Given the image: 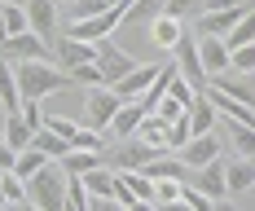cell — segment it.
Segmentation results:
<instances>
[{
  "label": "cell",
  "mask_w": 255,
  "mask_h": 211,
  "mask_svg": "<svg viewBox=\"0 0 255 211\" xmlns=\"http://www.w3.org/2000/svg\"><path fill=\"white\" fill-rule=\"evenodd\" d=\"M31 136H35V132L26 128V119L18 114V110H13V114H4V145H9V150H26V145H31Z\"/></svg>",
  "instance_id": "484cf974"
},
{
  "label": "cell",
  "mask_w": 255,
  "mask_h": 211,
  "mask_svg": "<svg viewBox=\"0 0 255 211\" xmlns=\"http://www.w3.org/2000/svg\"><path fill=\"white\" fill-rule=\"evenodd\" d=\"M66 172L62 163H44L31 181H26V203H35L40 211H62L66 207Z\"/></svg>",
  "instance_id": "7a4b0ae2"
},
{
  "label": "cell",
  "mask_w": 255,
  "mask_h": 211,
  "mask_svg": "<svg viewBox=\"0 0 255 211\" xmlns=\"http://www.w3.org/2000/svg\"><path fill=\"white\" fill-rule=\"evenodd\" d=\"M158 154H163L158 145H145L141 136H128V141H115V145L106 150V163H110L115 172H141V167L154 163Z\"/></svg>",
  "instance_id": "3957f363"
},
{
  "label": "cell",
  "mask_w": 255,
  "mask_h": 211,
  "mask_svg": "<svg viewBox=\"0 0 255 211\" xmlns=\"http://www.w3.org/2000/svg\"><path fill=\"white\" fill-rule=\"evenodd\" d=\"M0 57L4 62H53V44H44L35 31H22V35H9L4 44H0Z\"/></svg>",
  "instance_id": "8992f818"
},
{
  "label": "cell",
  "mask_w": 255,
  "mask_h": 211,
  "mask_svg": "<svg viewBox=\"0 0 255 211\" xmlns=\"http://www.w3.org/2000/svg\"><path fill=\"white\" fill-rule=\"evenodd\" d=\"M0 4H26V0H0Z\"/></svg>",
  "instance_id": "db71d44e"
},
{
  "label": "cell",
  "mask_w": 255,
  "mask_h": 211,
  "mask_svg": "<svg viewBox=\"0 0 255 211\" xmlns=\"http://www.w3.org/2000/svg\"><path fill=\"white\" fill-rule=\"evenodd\" d=\"M180 189H185V181H154V207L158 203H176Z\"/></svg>",
  "instance_id": "60d3db41"
},
{
  "label": "cell",
  "mask_w": 255,
  "mask_h": 211,
  "mask_svg": "<svg viewBox=\"0 0 255 211\" xmlns=\"http://www.w3.org/2000/svg\"><path fill=\"white\" fill-rule=\"evenodd\" d=\"M66 9H71V22L75 18H97V13H106V0H71Z\"/></svg>",
  "instance_id": "ab89813d"
},
{
  "label": "cell",
  "mask_w": 255,
  "mask_h": 211,
  "mask_svg": "<svg viewBox=\"0 0 255 211\" xmlns=\"http://www.w3.org/2000/svg\"><path fill=\"white\" fill-rule=\"evenodd\" d=\"M198 57H203L207 79L220 75V71H229V44H225V40H216V35H198Z\"/></svg>",
  "instance_id": "d6986e66"
},
{
  "label": "cell",
  "mask_w": 255,
  "mask_h": 211,
  "mask_svg": "<svg viewBox=\"0 0 255 211\" xmlns=\"http://www.w3.org/2000/svg\"><path fill=\"white\" fill-rule=\"evenodd\" d=\"M88 211H124L115 198H88Z\"/></svg>",
  "instance_id": "f6af8a7d"
},
{
  "label": "cell",
  "mask_w": 255,
  "mask_h": 211,
  "mask_svg": "<svg viewBox=\"0 0 255 211\" xmlns=\"http://www.w3.org/2000/svg\"><path fill=\"white\" fill-rule=\"evenodd\" d=\"M141 62L132 57V53H124L119 44H115V35H106V40H97V71H102V84L110 88L115 79H124L128 71H136Z\"/></svg>",
  "instance_id": "5b68a950"
},
{
  "label": "cell",
  "mask_w": 255,
  "mask_h": 211,
  "mask_svg": "<svg viewBox=\"0 0 255 211\" xmlns=\"http://www.w3.org/2000/svg\"><path fill=\"white\" fill-rule=\"evenodd\" d=\"M0 189H4V198H9V207H13V203H26V181H22V176L0 172Z\"/></svg>",
  "instance_id": "e575fe53"
},
{
  "label": "cell",
  "mask_w": 255,
  "mask_h": 211,
  "mask_svg": "<svg viewBox=\"0 0 255 211\" xmlns=\"http://www.w3.org/2000/svg\"><path fill=\"white\" fill-rule=\"evenodd\" d=\"M172 154L194 172V167H207L211 158L225 154V141H220L216 132H194V136H189V145H180V150H172Z\"/></svg>",
  "instance_id": "ba28073f"
},
{
  "label": "cell",
  "mask_w": 255,
  "mask_h": 211,
  "mask_svg": "<svg viewBox=\"0 0 255 211\" xmlns=\"http://www.w3.org/2000/svg\"><path fill=\"white\" fill-rule=\"evenodd\" d=\"M158 211H194V207H189V203H180V198H176V203H158Z\"/></svg>",
  "instance_id": "c3c4849f"
},
{
  "label": "cell",
  "mask_w": 255,
  "mask_h": 211,
  "mask_svg": "<svg viewBox=\"0 0 255 211\" xmlns=\"http://www.w3.org/2000/svg\"><path fill=\"white\" fill-rule=\"evenodd\" d=\"M154 114H163V119L172 123V119H180V114H185V106H180V102H172V97H163V102L154 106Z\"/></svg>",
  "instance_id": "ee69618b"
},
{
  "label": "cell",
  "mask_w": 255,
  "mask_h": 211,
  "mask_svg": "<svg viewBox=\"0 0 255 211\" xmlns=\"http://www.w3.org/2000/svg\"><path fill=\"white\" fill-rule=\"evenodd\" d=\"M211 211H238V207H233L229 198H216V203H211Z\"/></svg>",
  "instance_id": "681fc988"
},
{
  "label": "cell",
  "mask_w": 255,
  "mask_h": 211,
  "mask_svg": "<svg viewBox=\"0 0 255 211\" xmlns=\"http://www.w3.org/2000/svg\"><path fill=\"white\" fill-rule=\"evenodd\" d=\"M180 35H185V22H180V18H172V13H158V18H150V44H154V49L172 53Z\"/></svg>",
  "instance_id": "ac0fdd59"
},
{
  "label": "cell",
  "mask_w": 255,
  "mask_h": 211,
  "mask_svg": "<svg viewBox=\"0 0 255 211\" xmlns=\"http://www.w3.org/2000/svg\"><path fill=\"white\" fill-rule=\"evenodd\" d=\"M26 22L44 44H53L57 40V0H26Z\"/></svg>",
  "instance_id": "4fadbf2b"
},
{
  "label": "cell",
  "mask_w": 255,
  "mask_h": 211,
  "mask_svg": "<svg viewBox=\"0 0 255 211\" xmlns=\"http://www.w3.org/2000/svg\"><path fill=\"white\" fill-rule=\"evenodd\" d=\"M115 26H124V9H106L97 18H75V22L66 26V35L71 40H84V44H97L106 35H115Z\"/></svg>",
  "instance_id": "52a82bcc"
},
{
  "label": "cell",
  "mask_w": 255,
  "mask_h": 211,
  "mask_svg": "<svg viewBox=\"0 0 255 211\" xmlns=\"http://www.w3.org/2000/svg\"><path fill=\"white\" fill-rule=\"evenodd\" d=\"M44 163H53V158H44L35 145H26V150H18V158H13V176H22V181H31Z\"/></svg>",
  "instance_id": "f1b7e54d"
},
{
  "label": "cell",
  "mask_w": 255,
  "mask_h": 211,
  "mask_svg": "<svg viewBox=\"0 0 255 211\" xmlns=\"http://www.w3.org/2000/svg\"><path fill=\"white\" fill-rule=\"evenodd\" d=\"M189 136H194L189 119H185V114H180V119H172V123H167V150H180V145H189Z\"/></svg>",
  "instance_id": "8d00e7d4"
},
{
  "label": "cell",
  "mask_w": 255,
  "mask_h": 211,
  "mask_svg": "<svg viewBox=\"0 0 255 211\" xmlns=\"http://www.w3.org/2000/svg\"><path fill=\"white\" fill-rule=\"evenodd\" d=\"M57 4H71V0H57Z\"/></svg>",
  "instance_id": "11a10c76"
},
{
  "label": "cell",
  "mask_w": 255,
  "mask_h": 211,
  "mask_svg": "<svg viewBox=\"0 0 255 211\" xmlns=\"http://www.w3.org/2000/svg\"><path fill=\"white\" fill-rule=\"evenodd\" d=\"M0 110H4V106H0Z\"/></svg>",
  "instance_id": "9f6ffc18"
},
{
  "label": "cell",
  "mask_w": 255,
  "mask_h": 211,
  "mask_svg": "<svg viewBox=\"0 0 255 211\" xmlns=\"http://www.w3.org/2000/svg\"><path fill=\"white\" fill-rule=\"evenodd\" d=\"M0 141H4V110H0Z\"/></svg>",
  "instance_id": "f5cc1de1"
},
{
  "label": "cell",
  "mask_w": 255,
  "mask_h": 211,
  "mask_svg": "<svg viewBox=\"0 0 255 211\" xmlns=\"http://www.w3.org/2000/svg\"><path fill=\"white\" fill-rule=\"evenodd\" d=\"M13 158H18V150H9V145L0 141V172H13Z\"/></svg>",
  "instance_id": "bcb514c9"
},
{
  "label": "cell",
  "mask_w": 255,
  "mask_h": 211,
  "mask_svg": "<svg viewBox=\"0 0 255 211\" xmlns=\"http://www.w3.org/2000/svg\"><path fill=\"white\" fill-rule=\"evenodd\" d=\"M154 79H158V66H154V62H141L136 71H128L124 79H115L110 88H115L119 102H136V97H145V88H150Z\"/></svg>",
  "instance_id": "8fae6325"
},
{
  "label": "cell",
  "mask_w": 255,
  "mask_h": 211,
  "mask_svg": "<svg viewBox=\"0 0 255 211\" xmlns=\"http://www.w3.org/2000/svg\"><path fill=\"white\" fill-rule=\"evenodd\" d=\"M136 136H141L145 145H158V150H167V119L150 110V114L141 119V128H136Z\"/></svg>",
  "instance_id": "4316f807"
},
{
  "label": "cell",
  "mask_w": 255,
  "mask_h": 211,
  "mask_svg": "<svg viewBox=\"0 0 255 211\" xmlns=\"http://www.w3.org/2000/svg\"><path fill=\"white\" fill-rule=\"evenodd\" d=\"M18 114L26 119V128H31V132L44 128V106H40V102H22V106H18Z\"/></svg>",
  "instance_id": "7bdbcfd3"
},
{
  "label": "cell",
  "mask_w": 255,
  "mask_h": 211,
  "mask_svg": "<svg viewBox=\"0 0 255 211\" xmlns=\"http://www.w3.org/2000/svg\"><path fill=\"white\" fill-rule=\"evenodd\" d=\"M71 145H75V150H110V145H106V132H93V128H84V123H79V132L71 136Z\"/></svg>",
  "instance_id": "d590c367"
},
{
  "label": "cell",
  "mask_w": 255,
  "mask_h": 211,
  "mask_svg": "<svg viewBox=\"0 0 255 211\" xmlns=\"http://www.w3.org/2000/svg\"><path fill=\"white\" fill-rule=\"evenodd\" d=\"M124 211H158V207H154V203H145V198H132Z\"/></svg>",
  "instance_id": "7dc6e473"
},
{
  "label": "cell",
  "mask_w": 255,
  "mask_h": 211,
  "mask_svg": "<svg viewBox=\"0 0 255 211\" xmlns=\"http://www.w3.org/2000/svg\"><path fill=\"white\" fill-rule=\"evenodd\" d=\"M13 75H18V93H22V102H40V97H49V93L71 88V75H66L57 62H18Z\"/></svg>",
  "instance_id": "6da1fadb"
},
{
  "label": "cell",
  "mask_w": 255,
  "mask_h": 211,
  "mask_svg": "<svg viewBox=\"0 0 255 211\" xmlns=\"http://www.w3.org/2000/svg\"><path fill=\"white\" fill-rule=\"evenodd\" d=\"M44 128H49V132H57V136H66V141H71V136L79 132V123H75V119H66V114H44Z\"/></svg>",
  "instance_id": "b9f144b4"
},
{
  "label": "cell",
  "mask_w": 255,
  "mask_h": 211,
  "mask_svg": "<svg viewBox=\"0 0 255 211\" xmlns=\"http://www.w3.org/2000/svg\"><path fill=\"white\" fill-rule=\"evenodd\" d=\"M66 75H71V84H79V88H97V84H102V71H97V62H79V66H71Z\"/></svg>",
  "instance_id": "836d02e7"
},
{
  "label": "cell",
  "mask_w": 255,
  "mask_h": 211,
  "mask_svg": "<svg viewBox=\"0 0 255 211\" xmlns=\"http://www.w3.org/2000/svg\"><path fill=\"white\" fill-rule=\"evenodd\" d=\"M13 211H40L35 203H13Z\"/></svg>",
  "instance_id": "f907efd6"
},
{
  "label": "cell",
  "mask_w": 255,
  "mask_h": 211,
  "mask_svg": "<svg viewBox=\"0 0 255 211\" xmlns=\"http://www.w3.org/2000/svg\"><path fill=\"white\" fill-rule=\"evenodd\" d=\"M163 4H167V0H132L124 9V22H150V18L163 13Z\"/></svg>",
  "instance_id": "4dcf8cb0"
},
{
  "label": "cell",
  "mask_w": 255,
  "mask_h": 211,
  "mask_svg": "<svg viewBox=\"0 0 255 211\" xmlns=\"http://www.w3.org/2000/svg\"><path fill=\"white\" fill-rule=\"evenodd\" d=\"M141 172H145L150 181H185V176H189V167H185V163H180L172 150H163V154L154 158V163H145Z\"/></svg>",
  "instance_id": "ffe728a7"
},
{
  "label": "cell",
  "mask_w": 255,
  "mask_h": 211,
  "mask_svg": "<svg viewBox=\"0 0 255 211\" xmlns=\"http://www.w3.org/2000/svg\"><path fill=\"white\" fill-rule=\"evenodd\" d=\"M172 62H176V71H180V75H185V79H189L194 88H203V84H207L203 57H198V31H194V35L185 31V35H180V40H176V49H172Z\"/></svg>",
  "instance_id": "9c48e42d"
},
{
  "label": "cell",
  "mask_w": 255,
  "mask_h": 211,
  "mask_svg": "<svg viewBox=\"0 0 255 211\" xmlns=\"http://www.w3.org/2000/svg\"><path fill=\"white\" fill-rule=\"evenodd\" d=\"M211 88H220V93H229V97H238V102H247V106H255V75H247V71H220V75H211L207 79ZM203 84V88H207Z\"/></svg>",
  "instance_id": "5bb4252c"
},
{
  "label": "cell",
  "mask_w": 255,
  "mask_h": 211,
  "mask_svg": "<svg viewBox=\"0 0 255 211\" xmlns=\"http://www.w3.org/2000/svg\"><path fill=\"white\" fill-rule=\"evenodd\" d=\"M247 9H251V4H238V9H203V13L194 18V22H198V35H216V40H225Z\"/></svg>",
  "instance_id": "7c38bea8"
},
{
  "label": "cell",
  "mask_w": 255,
  "mask_h": 211,
  "mask_svg": "<svg viewBox=\"0 0 255 211\" xmlns=\"http://www.w3.org/2000/svg\"><path fill=\"white\" fill-rule=\"evenodd\" d=\"M229 145L233 154H247V158H255V128H247V123H229Z\"/></svg>",
  "instance_id": "f546056e"
},
{
  "label": "cell",
  "mask_w": 255,
  "mask_h": 211,
  "mask_svg": "<svg viewBox=\"0 0 255 211\" xmlns=\"http://www.w3.org/2000/svg\"><path fill=\"white\" fill-rule=\"evenodd\" d=\"M119 106H124V102L115 97V88H106V84L88 88V93H84V128H93V132H106Z\"/></svg>",
  "instance_id": "277c9868"
},
{
  "label": "cell",
  "mask_w": 255,
  "mask_h": 211,
  "mask_svg": "<svg viewBox=\"0 0 255 211\" xmlns=\"http://www.w3.org/2000/svg\"><path fill=\"white\" fill-rule=\"evenodd\" d=\"M225 44H229V53H233V49H242V44H255V4L242 13V18H238V26L225 35Z\"/></svg>",
  "instance_id": "83f0119b"
},
{
  "label": "cell",
  "mask_w": 255,
  "mask_h": 211,
  "mask_svg": "<svg viewBox=\"0 0 255 211\" xmlns=\"http://www.w3.org/2000/svg\"><path fill=\"white\" fill-rule=\"evenodd\" d=\"M0 106H4V114H13V110L22 106L18 75H13V62H4V57H0Z\"/></svg>",
  "instance_id": "cb8c5ba5"
},
{
  "label": "cell",
  "mask_w": 255,
  "mask_h": 211,
  "mask_svg": "<svg viewBox=\"0 0 255 211\" xmlns=\"http://www.w3.org/2000/svg\"><path fill=\"white\" fill-rule=\"evenodd\" d=\"M0 18H4V26H9V35L31 31V22H26V4H0Z\"/></svg>",
  "instance_id": "d6a6232c"
},
{
  "label": "cell",
  "mask_w": 255,
  "mask_h": 211,
  "mask_svg": "<svg viewBox=\"0 0 255 211\" xmlns=\"http://www.w3.org/2000/svg\"><path fill=\"white\" fill-rule=\"evenodd\" d=\"M53 62L62 71H71L79 62H97V44H84V40H71V35H57L53 40Z\"/></svg>",
  "instance_id": "2e32d148"
},
{
  "label": "cell",
  "mask_w": 255,
  "mask_h": 211,
  "mask_svg": "<svg viewBox=\"0 0 255 211\" xmlns=\"http://www.w3.org/2000/svg\"><path fill=\"white\" fill-rule=\"evenodd\" d=\"M31 145H35L44 158H53V163H62V158L71 154V141H66V136H57V132H49V128L35 132V136H31Z\"/></svg>",
  "instance_id": "d4e9b609"
},
{
  "label": "cell",
  "mask_w": 255,
  "mask_h": 211,
  "mask_svg": "<svg viewBox=\"0 0 255 211\" xmlns=\"http://www.w3.org/2000/svg\"><path fill=\"white\" fill-rule=\"evenodd\" d=\"M163 13H172V18H180V22H185V18H198V13H203V0H167Z\"/></svg>",
  "instance_id": "74e56055"
},
{
  "label": "cell",
  "mask_w": 255,
  "mask_h": 211,
  "mask_svg": "<svg viewBox=\"0 0 255 211\" xmlns=\"http://www.w3.org/2000/svg\"><path fill=\"white\" fill-rule=\"evenodd\" d=\"M185 119H189V128H194V132H216V119H220V110L207 102V93H198V97H194V106L185 110Z\"/></svg>",
  "instance_id": "7402d4cb"
},
{
  "label": "cell",
  "mask_w": 255,
  "mask_h": 211,
  "mask_svg": "<svg viewBox=\"0 0 255 211\" xmlns=\"http://www.w3.org/2000/svg\"><path fill=\"white\" fill-rule=\"evenodd\" d=\"M4 207H9V198H4V189H0V211H4Z\"/></svg>",
  "instance_id": "816d5d0a"
},
{
  "label": "cell",
  "mask_w": 255,
  "mask_h": 211,
  "mask_svg": "<svg viewBox=\"0 0 255 211\" xmlns=\"http://www.w3.org/2000/svg\"><path fill=\"white\" fill-rule=\"evenodd\" d=\"M225 185H229V194H247V189H255V158H247V154L225 158Z\"/></svg>",
  "instance_id": "e0dca14e"
},
{
  "label": "cell",
  "mask_w": 255,
  "mask_h": 211,
  "mask_svg": "<svg viewBox=\"0 0 255 211\" xmlns=\"http://www.w3.org/2000/svg\"><path fill=\"white\" fill-rule=\"evenodd\" d=\"M79 181H84V194H88V198H115V167H110V163L84 172Z\"/></svg>",
  "instance_id": "44dd1931"
},
{
  "label": "cell",
  "mask_w": 255,
  "mask_h": 211,
  "mask_svg": "<svg viewBox=\"0 0 255 211\" xmlns=\"http://www.w3.org/2000/svg\"><path fill=\"white\" fill-rule=\"evenodd\" d=\"M145 114H150V106L141 102V97H136V102H124L119 110H115V119H110V128H106V132H110L115 141H128V136H136V128H141Z\"/></svg>",
  "instance_id": "9a60e30c"
},
{
  "label": "cell",
  "mask_w": 255,
  "mask_h": 211,
  "mask_svg": "<svg viewBox=\"0 0 255 211\" xmlns=\"http://www.w3.org/2000/svg\"><path fill=\"white\" fill-rule=\"evenodd\" d=\"M119 176H124V185H128V194H132V198L154 203V181L145 176V172H119Z\"/></svg>",
  "instance_id": "1f68e13d"
},
{
  "label": "cell",
  "mask_w": 255,
  "mask_h": 211,
  "mask_svg": "<svg viewBox=\"0 0 255 211\" xmlns=\"http://www.w3.org/2000/svg\"><path fill=\"white\" fill-rule=\"evenodd\" d=\"M185 185H194V189H198L203 198H211V203H216V198H229V185H225V154L211 158L207 167H194V172L185 176Z\"/></svg>",
  "instance_id": "30bf717a"
},
{
  "label": "cell",
  "mask_w": 255,
  "mask_h": 211,
  "mask_svg": "<svg viewBox=\"0 0 255 211\" xmlns=\"http://www.w3.org/2000/svg\"><path fill=\"white\" fill-rule=\"evenodd\" d=\"M229 66H233V71H247V75H255V44L233 49V53H229Z\"/></svg>",
  "instance_id": "f35d334b"
},
{
  "label": "cell",
  "mask_w": 255,
  "mask_h": 211,
  "mask_svg": "<svg viewBox=\"0 0 255 211\" xmlns=\"http://www.w3.org/2000/svg\"><path fill=\"white\" fill-rule=\"evenodd\" d=\"M106 163V150H75L71 145V154L62 158V172L66 176H84V172H93V167H102Z\"/></svg>",
  "instance_id": "603a6c76"
}]
</instances>
